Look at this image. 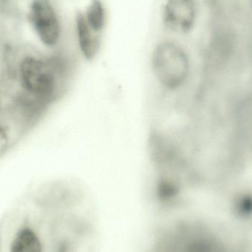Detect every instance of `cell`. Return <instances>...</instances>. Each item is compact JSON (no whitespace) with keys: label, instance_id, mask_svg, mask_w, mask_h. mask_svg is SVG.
I'll use <instances>...</instances> for the list:
<instances>
[{"label":"cell","instance_id":"obj_1","mask_svg":"<svg viewBox=\"0 0 252 252\" xmlns=\"http://www.w3.org/2000/svg\"><path fill=\"white\" fill-rule=\"evenodd\" d=\"M65 74L66 66L59 60L29 57L24 59L20 65L21 84L24 90L44 105L57 97Z\"/></svg>","mask_w":252,"mask_h":252},{"label":"cell","instance_id":"obj_2","mask_svg":"<svg viewBox=\"0 0 252 252\" xmlns=\"http://www.w3.org/2000/svg\"><path fill=\"white\" fill-rule=\"evenodd\" d=\"M151 63L157 79L168 90L180 88L189 76V54L179 41L173 38L161 40L155 46Z\"/></svg>","mask_w":252,"mask_h":252},{"label":"cell","instance_id":"obj_3","mask_svg":"<svg viewBox=\"0 0 252 252\" xmlns=\"http://www.w3.org/2000/svg\"><path fill=\"white\" fill-rule=\"evenodd\" d=\"M204 13V0H164L161 10V25L170 35L188 36L199 28Z\"/></svg>","mask_w":252,"mask_h":252},{"label":"cell","instance_id":"obj_4","mask_svg":"<svg viewBox=\"0 0 252 252\" xmlns=\"http://www.w3.org/2000/svg\"><path fill=\"white\" fill-rule=\"evenodd\" d=\"M29 16L37 35L44 45L52 47L59 42L62 25L50 0H33Z\"/></svg>","mask_w":252,"mask_h":252},{"label":"cell","instance_id":"obj_5","mask_svg":"<svg viewBox=\"0 0 252 252\" xmlns=\"http://www.w3.org/2000/svg\"><path fill=\"white\" fill-rule=\"evenodd\" d=\"M75 32L78 48L83 57L87 61L95 59L101 50L103 35L92 29L81 10L77 11L75 16Z\"/></svg>","mask_w":252,"mask_h":252},{"label":"cell","instance_id":"obj_6","mask_svg":"<svg viewBox=\"0 0 252 252\" xmlns=\"http://www.w3.org/2000/svg\"><path fill=\"white\" fill-rule=\"evenodd\" d=\"M88 25L96 32L103 35L108 24V11L103 0H90L81 10Z\"/></svg>","mask_w":252,"mask_h":252},{"label":"cell","instance_id":"obj_7","mask_svg":"<svg viewBox=\"0 0 252 252\" xmlns=\"http://www.w3.org/2000/svg\"><path fill=\"white\" fill-rule=\"evenodd\" d=\"M238 211L243 216H248L252 213V199L245 198L241 199L238 205Z\"/></svg>","mask_w":252,"mask_h":252},{"label":"cell","instance_id":"obj_8","mask_svg":"<svg viewBox=\"0 0 252 252\" xmlns=\"http://www.w3.org/2000/svg\"><path fill=\"white\" fill-rule=\"evenodd\" d=\"M7 134L3 127L0 126V151L4 150L5 145L7 144Z\"/></svg>","mask_w":252,"mask_h":252}]
</instances>
